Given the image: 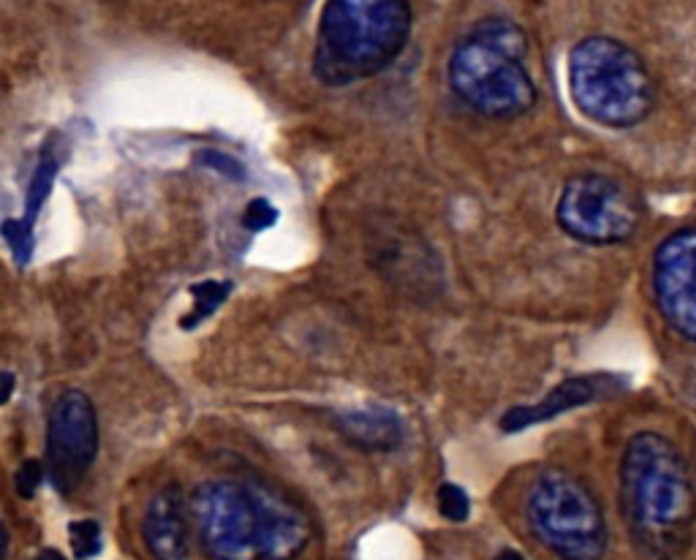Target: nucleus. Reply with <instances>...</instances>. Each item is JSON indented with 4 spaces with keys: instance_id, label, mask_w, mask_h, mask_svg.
<instances>
[{
    "instance_id": "11",
    "label": "nucleus",
    "mask_w": 696,
    "mask_h": 560,
    "mask_svg": "<svg viewBox=\"0 0 696 560\" xmlns=\"http://www.w3.org/2000/svg\"><path fill=\"white\" fill-rule=\"evenodd\" d=\"M142 539L155 560L191 558V514L177 484L161 487L147 503Z\"/></svg>"
},
{
    "instance_id": "20",
    "label": "nucleus",
    "mask_w": 696,
    "mask_h": 560,
    "mask_svg": "<svg viewBox=\"0 0 696 560\" xmlns=\"http://www.w3.org/2000/svg\"><path fill=\"white\" fill-rule=\"evenodd\" d=\"M196 158H199V164L210 166V169H215V172H221L223 177H232V180H237V177L245 174L242 172L240 161H234L232 155L218 153V150H202Z\"/></svg>"
},
{
    "instance_id": "5",
    "label": "nucleus",
    "mask_w": 696,
    "mask_h": 560,
    "mask_svg": "<svg viewBox=\"0 0 696 560\" xmlns=\"http://www.w3.org/2000/svg\"><path fill=\"white\" fill-rule=\"evenodd\" d=\"M525 517L539 544L561 560H601L609 533L599 501L577 476L550 468L533 482Z\"/></svg>"
},
{
    "instance_id": "6",
    "label": "nucleus",
    "mask_w": 696,
    "mask_h": 560,
    "mask_svg": "<svg viewBox=\"0 0 696 560\" xmlns=\"http://www.w3.org/2000/svg\"><path fill=\"white\" fill-rule=\"evenodd\" d=\"M558 223L585 245L626 242L639 226V204L629 188L604 174H577L563 185Z\"/></svg>"
},
{
    "instance_id": "1",
    "label": "nucleus",
    "mask_w": 696,
    "mask_h": 560,
    "mask_svg": "<svg viewBox=\"0 0 696 560\" xmlns=\"http://www.w3.org/2000/svg\"><path fill=\"white\" fill-rule=\"evenodd\" d=\"M620 506L637 547L653 560L683 558L694 539V484L683 452L637 433L620 460Z\"/></svg>"
},
{
    "instance_id": "21",
    "label": "nucleus",
    "mask_w": 696,
    "mask_h": 560,
    "mask_svg": "<svg viewBox=\"0 0 696 560\" xmlns=\"http://www.w3.org/2000/svg\"><path fill=\"white\" fill-rule=\"evenodd\" d=\"M14 387H17V378L6 373V370H0V406L14 395Z\"/></svg>"
},
{
    "instance_id": "8",
    "label": "nucleus",
    "mask_w": 696,
    "mask_h": 560,
    "mask_svg": "<svg viewBox=\"0 0 696 560\" xmlns=\"http://www.w3.org/2000/svg\"><path fill=\"white\" fill-rule=\"evenodd\" d=\"M98 454V419L90 397L68 389L49 414V468L60 493H71Z\"/></svg>"
},
{
    "instance_id": "17",
    "label": "nucleus",
    "mask_w": 696,
    "mask_h": 560,
    "mask_svg": "<svg viewBox=\"0 0 696 560\" xmlns=\"http://www.w3.org/2000/svg\"><path fill=\"white\" fill-rule=\"evenodd\" d=\"M438 509H441V514H444L446 520L465 522L468 520V514H471V501H468L463 487H457V484H441V487H438Z\"/></svg>"
},
{
    "instance_id": "16",
    "label": "nucleus",
    "mask_w": 696,
    "mask_h": 560,
    "mask_svg": "<svg viewBox=\"0 0 696 560\" xmlns=\"http://www.w3.org/2000/svg\"><path fill=\"white\" fill-rule=\"evenodd\" d=\"M68 541H71V550L79 560L96 558L104 541H101V525L96 520H77L68 525Z\"/></svg>"
},
{
    "instance_id": "9",
    "label": "nucleus",
    "mask_w": 696,
    "mask_h": 560,
    "mask_svg": "<svg viewBox=\"0 0 696 560\" xmlns=\"http://www.w3.org/2000/svg\"><path fill=\"white\" fill-rule=\"evenodd\" d=\"M653 297L677 338H696V232L683 226L658 245L653 259Z\"/></svg>"
},
{
    "instance_id": "14",
    "label": "nucleus",
    "mask_w": 696,
    "mask_h": 560,
    "mask_svg": "<svg viewBox=\"0 0 696 560\" xmlns=\"http://www.w3.org/2000/svg\"><path fill=\"white\" fill-rule=\"evenodd\" d=\"M58 169H60L58 155L44 153L41 155L39 166H36V172H33V177H30L28 199H25V213H22V218H14V223L20 226V232L28 234V237H33V229H36V221H39L41 207H44V202H47L49 194H52V188H55Z\"/></svg>"
},
{
    "instance_id": "4",
    "label": "nucleus",
    "mask_w": 696,
    "mask_h": 560,
    "mask_svg": "<svg viewBox=\"0 0 696 560\" xmlns=\"http://www.w3.org/2000/svg\"><path fill=\"white\" fill-rule=\"evenodd\" d=\"M569 90L582 115L607 128L637 126L653 109V79L642 58L609 36H590L571 49Z\"/></svg>"
},
{
    "instance_id": "3",
    "label": "nucleus",
    "mask_w": 696,
    "mask_h": 560,
    "mask_svg": "<svg viewBox=\"0 0 696 560\" xmlns=\"http://www.w3.org/2000/svg\"><path fill=\"white\" fill-rule=\"evenodd\" d=\"M528 39L501 17L479 22L449 58V87L476 115L509 120L536 104V85L525 68Z\"/></svg>"
},
{
    "instance_id": "13",
    "label": "nucleus",
    "mask_w": 696,
    "mask_h": 560,
    "mask_svg": "<svg viewBox=\"0 0 696 560\" xmlns=\"http://www.w3.org/2000/svg\"><path fill=\"white\" fill-rule=\"evenodd\" d=\"M338 430L348 444L368 452H392L403 441V422L387 408H354L338 416Z\"/></svg>"
},
{
    "instance_id": "7",
    "label": "nucleus",
    "mask_w": 696,
    "mask_h": 560,
    "mask_svg": "<svg viewBox=\"0 0 696 560\" xmlns=\"http://www.w3.org/2000/svg\"><path fill=\"white\" fill-rule=\"evenodd\" d=\"M202 550L213 560H261L259 528L245 484L204 482L188 501Z\"/></svg>"
},
{
    "instance_id": "24",
    "label": "nucleus",
    "mask_w": 696,
    "mask_h": 560,
    "mask_svg": "<svg viewBox=\"0 0 696 560\" xmlns=\"http://www.w3.org/2000/svg\"><path fill=\"white\" fill-rule=\"evenodd\" d=\"M498 560H525V558H522L520 552L506 550V552H501V555H498Z\"/></svg>"
},
{
    "instance_id": "23",
    "label": "nucleus",
    "mask_w": 696,
    "mask_h": 560,
    "mask_svg": "<svg viewBox=\"0 0 696 560\" xmlns=\"http://www.w3.org/2000/svg\"><path fill=\"white\" fill-rule=\"evenodd\" d=\"M6 555H9V536H6L3 525H0V560H6Z\"/></svg>"
},
{
    "instance_id": "22",
    "label": "nucleus",
    "mask_w": 696,
    "mask_h": 560,
    "mask_svg": "<svg viewBox=\"0 0 696 560\" xmlns=\"http://www.w3.org/2000/svg\"><path fill=\"white\" fill-rule=\"evenodd\" d=\"M36 560H68V558L58 550H41L39 555H36Z\"/></svg>"
},
{
    "instance_id": "12",
    "label": "nucleus",
    "mask_w": 696,
    "mask_h": 560,
    "mask_svg": "<svg viewBox=\"0 0 696 560\" xmlns=\"http://www.w3.org/2000/svg\"><path fill=\"white\" fill-rule=\"evenodd\" d=\"M607 392H612V378L607 381V376L569 378V381H563V384H558V387L552 389L550 395H544L539 403L512 408V411L501 419V430L503 433H520V430H528V427L533 425L550 422V419L566 414L571 408L593 403V400H599V397L607 395Z\"/></svg>"
},
{
    "instance_id": "18",
    "label": "nucleus",
    "mask_w": 696,
    "mask_h": 560,
    "mask_svg": "<svg viewBox=\"0 0 696 560\" xmlns=\"http://www.w3.org/2000/svg\"><path fill=\"white\" fill-rule=\"evenodd\" d=\"M278 221V210L272 207L267 199H253L248 207H245V215H242V223L251 229V232H264L270 229Z\"/></svg>"
},
{
    "instance_id": "15",
    "label": "nucleus",
    "mask_w": 696,
    "mask_h": 560,
    "mask_svg": "<svg viewBox=\"0 0 696 560\" xmlns=\"http://www.w3.org/2000/svg\"><path fill=\"white\" fill-rule=\"evenodd\" d=\"M229 291H232V283H229V280H204V283H196L194 289H191V294H194V308H191V313L180 321L183 329H194L199 327L204 319H210V313L229 297Z\"/></svg>"
},
{
    "instance_id": "2",
    "label": "nucleus",
    "mask_w": 696,
    "mask_h": 560,
    "mask_svg": "<svg viewBox=\"0 0 696 560\" xmlns=\"http://www.w3.org/2000/svg\"><path fill=\"white\" fill-rule=\"evenodd\" d=\"M414 25L408 0H327L319 17L313 74L346 87L376 77L403 52Z\"/></svg>"
},
{
    "instance_id": "10",
    "label": "nucleus",
    "mask_w": 696,
    "mask_h": 560,
    "mask_svg": "<svg viewBox=\"0 0 696 560\" xmlns=\"http://www.w3.org/2000/svg\"><path fill=\"white\" fill-rule=\"evenodd\" d=\"M251 495L261 560H294L310 541V522L297 503L261 482H245Z\"/></svg>"
},
{
    "instance_id": "19",
    "label": "nucleus",
    "mask_w": 696,
    "mask_h": 560,
    "mask_svg": "<svg viewBox=\"0 0 696 560\" xmlns=\"http://www.w3.org/2000/svg\"><path fill=\"white\" fill-rule=\"evenodd\" d=\"M14 482H17V493H20L22 498H33V495L39 493L41 482H44V465H41L39 460L22 463L17 476H14Z\"/></svg>"
}]
</instances>
